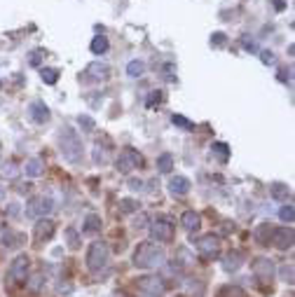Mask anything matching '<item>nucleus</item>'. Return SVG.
I'll return each instance as SVG.
<instances>
[{
  "instance_id": "obj_1",
  "label": "nucleus",
  "mask_w": 295,
  "mask_h": 297,
  "mask_svg": "<svg viewBox=\"0 0 295 297\" xmlns=\"http://www.w3.org/2000/svg\"><path fill=\"white\" fill-rule=\"evenodd\" d=\"M167 262V253L162 246L152 241H143L138 243V248L134 253V264L138 269H157Z\"/></svg>"
},
{
  "instance_id": "obj_2",
  "label": "nucleus",
  "mask_w": 295,
  "mask_h": 297,
  "mask_svg": "<svg viewBox=\"0 0 295 297\" xmlns=\"http://www.w3.org/2000/svg\"><path fill=\"white\" fill-rule=\"evenodd\" d=\"M59 148H61V154L66 162L71 164H78L82 159V141L78 131H73V129H61V134H59Z\"/></svg>"
},
{
  "instance_id": "obj_3",
  "label": "nucleus",
  "mask_w": 295,
  "mask_h": 297,
  "mask_svg": "<svg viewBox=\"0 0 295 297\" xmlns=\"http://www.w3.org/2000/svg\"><path fill=\"white\" fill-rule=\"evenodd\" d=\"M108 258H110V248H108V243L94 241L89 246V251H87V258H84V262H87V269L94 271V274H98L101 269H106Z\"/></svg>"
},
{
  "instance_id": "obj_4",
  "label": "nucleus",
  "mask_w": 295,
  "mask_h": 297,
  "mask_svg": "<svg viewBox=\"0 0 295 297\" xmlns=\"http://www.w3.org/2000/svg\"><path fill=\"white\" fill-rule=\"evenodd\" d=\"M115 166L120 173H131L134 169H141V166H143V154L138 152V150H134V148H125V150L120 152V157H117Z\"/></svg>"
},
{
  "instance_id": "obj_5",
  "label": "nucleus",
  "mask_w": 295,
  "mask_h": 297,
  "mask_svg": "<svg viewBox=\"0 0 295 297\" xmlns=\"http://www.w3.org/2000/svg\"><path fill=\"white\" fill-rule=\"evenodd\" d=\"M54 211V199L47 197V194H38V197H31L26 204V216L28 218H45Z\"/></svg>"
},
{
  "instance_id": "obj_6",
  "label": "nucleus",
  "mask_w": 295,
  "mask_h": 297,
  "mask_svg": "<svg viewBox=\"0 0 295 297\" xmlns=\"http://www.w3.org/2000/svg\"><path fill=\"white\" fill-rule=\"evenodd\" d=\"M136 286L148 297H164V293H167V283H164L160 276H150V274H148V276H138V279H136Z\"/></svg>"
},
{
  "instance_id": "obj_7",
  "label": "nucleus",
  "mask_w": 295,
  "mask_h": 297,
  "mask_svg": "<svg viewBox=\"0 0 295 297\" xmlns=\"http://www.w3.org/2000/svg\"><path fill=\"white\" fill-rule=\"evenodd\" d=\"M150 229V236L152 241H160V243H169L173 239V225H171L169 218H157L155 223L148 225Z\"/></svg>"
},
{
  "instance_id": "obj_8",
  "label": "nucleus",
  "mask_w": 295,
  "mask_h": 297,
  "mask_svg": "<svg viewBox=\"0 0 295 297\" xmlns=\"http://www.w3.org/2000/svg\"><path fill=\"white\" fill-rule=\"evenodd\" d=\"M197 251L204 260H213L215 255L220 253V236L218 234H204L197 239Z\"/></svg>"
},
{
  "instance_id": "obj_9",
  "label": "nucleus",
  "mask_w": 295,
  "mask_h": 297,
  "mask_svg": "<svg viewBox=\"0 0 295 297\" xmlns=\"http://www.w3.org/2000/svg\"><path fill=\"white\" fill-rule=\"evenodd\" d=\"M28 267H31V260H28L26 253H21V255H17L14 260H12V264H9V279L14 281V283H24V281L28 279Z\"/></svg>"
},
{
  "instance_id": "obj_10",
  "label": "nucleus",
  "mask_w": 295,
  "mask_h": 297,
  "mask_svg": "<svg viewBox=\"0 0 295 297\" xmlns=\"http://www.w3.org/2000/svg\"><path fill=\"white\" fill-rule=\"evenodd\" d=\"M293 241H295V234H293V227H277L272 229V236H269V243L277 246L279 251H288L293 248Z\"/></svg>"
},
{
  "instance_id": "obj_11",
  "label": "nucleus",
  "mask_w": 295,
  "mask_h": 297,
  "mask_svg": "<svg viewBox=\"0 0 295 297\" xmlns=\"http://www.w3.org/2000/svg\"><path fill=\"white\" fill-rule=\"evenodd\" d=\"M253 276L260 281V283H269V281L274 279V260H269V258H258V260L253 262Z\"/></svg>"
},
{
  "instance_id": "obj_12",
  "label": "nucleus",
  "mask_w": 295,
  "mask_h": 297,
  "mask_svg": "<svg viewBox=\"0 0 295 297\" xmlns=\"http://www.w3.org/2000/svg\"><path fill=\"white\" fill-rule=\"evenodd\" d=\"M84 75H89V80H94V82H106L108 77H110V66H108V63H101V61H91L89 66H87Z\"/></svg>"
},
{
  "instance_id": "obj_13",
  "label": "nucleus",
  "mask_w": 295,
  "mask_h": 297,
  "mask_svg": "<svg viewBox=\"0 0 295 297\" xmlns=\"http://www.w3.org/2000/svg\"><path fill=\"white\" fill-rule=\"evenodd\" d=\"M28 117L33 119L36 124H45V122H49V108H47L42 101H33L31 106H28Z\"/></svg>"
},
{
  "instance_id": "obj_14",
  "label": "nucleus",
  "mask_w": 295,
  "mask_h": 297,
  "mask_svg": "<svg viewBox=\"0 0 295 297\" xmlns=\"http://www.w3.org/2000/svg\"><path fill=\"white\" fill-rule=\"evenodd\" d=\"M190 187H192V183H190L185 176H173V178L169 180V192L173 197H185L190 192Z\"/></svg>"
},
{
  "instance_id": "obj_15",
  "label": "nucleus",
  "mask_w": 295,
  "mask_h": 297,
  "mask_svg": "<svg viewBox=\"0 0 295 297\" xmlns=\"http://www.w3.org/2000/svg\"><path fill=\"white\" fill-rule=\"evenodd\" d=\"M54 236V223L49 218H38L36 223V239L38 241H47Z\"/></svg>"
},
{
  "instance_id": "obj_16",
  "label": "nucleus",
  "mask_w": 295,
  "mask_h": 297,
  "mask_svg": "<svg viewBox=\"0 0 295 297\" xmlns=\"http://www.w3.org/2000/svg\"><path fill=\"white\" fill-rule=\"evenodd\" d=\"M180 225L185 227L188 232H195V229H199V225H202V216H199L197 211H185V213L180 216Z\"/></svg>"
},
{
  "instance_id": "obj_17",
  "label": "nucleus",
  "mask_w": 295,
  "mask_h": 297,
  "mask_svg": "<svg viewBox=\"0 0 295 297\" xmlns=\"http://www.w3.org/2000/svg\"><path fill=\"white\" fill-rule=\"evenodd\" d=\"M242 262H244V253L242 251H232V253H227V255H225L223 269L225 271H237L239 267H242Z\"/></svg>"
},
{
  "instance_id": "obj_18",
  "label": "nucleus",
  "mask_w": 295,
  "mask_h": 297,
  "mask_svg": "<svg viewBox=\"0 0 295 297\" xmlns=\"http://www.w3.org/2000/svg\"><path fill=\"white\" fill-rule=\"evenodd\" d=\"M24 171H26L28 178H38V176H42V171H45V164H42L40 157H31L26 162V166H24Z\"/></svg>"
},
{
  "instance_id": "obj_19",
  "label": "nucleus",
  "mask_w": 295,
  "mask_h": 297,
  "mask_svg": "<svg viewBox=\"0 0 295 297\" xmlns=\"http://www.w3.org/2000/svg\"><path fill=\"white\" fill-rule=\"evenodd\" d=\"M98 229H101V218L96 213H89V216L84 218V227H82V232L84 234H96Z\"/></svg>"
},
{
  "instance_id": "obj_20",
  "label": "nucleus",
  "mask_w": 295,
  "mask_h": 297,
  "mask_svg": "<svg viewBox=\"0 0 295 297\" xmlns=\"http://www.w3.org/2000/svg\"><path fill=\"white\" fill-rule=\"evenodd\" d=\"M215 297H249V295H246V290H244L242 286H232V283H230V286H223V288L218 290Z\"/></svg>"
},
{
  "instance_id": "obj_21",
  "label": "nucleus",
  "mask_w": 295,
  "mask_h": 297,
  "mask_svg": "<svg viewBox=\"0 0 295 297\" xmlns=\"http://www.w3.org/2000/svg\"><path fill=\"white\" fill-rule=\"evenodd\" d=\"M269 236H272V227L269 225H258V229L253 232V239H255L260 246H269Z\"/></svg>"
},
{
  "instance_id": "obj_22",
  "label": "nucleus",
  "mask_w": 295,
  "mask_h": 297,
  "mask_svg": "<svg viewBox=\"0 0 295 297\" xmlns=\"http://www.w3.org/2000/svg\"><path fill=\"white\" fill-rule=\"evenodd\" d=\"M272 197L277 199V201H288L291 199V187L284 185V183H274L272 185Z\"/></svg>"
},
{
  "instance_id": "obj_23",
  "label": "nucleus",
  "mask_w": 295,
  "mask_h": 297,
  "mask_svg": "<svg viewBox=\"0 0 295 297\" xmlns=\"http://www.w3.org/2000/svg\"><path fill=\"white\" fill-rule=\"evenodd\" d=\"M108 47H110V42H108V37H103V36H96L94 40H91V45H89V49L94 52V54H106L108 52Z\"/></svg>"
},
{
  "instance_id": "obj_24",
  "label": "nucleus",
  "mask_w": 295,
  "mask_h": 297,
  "mask_svg": "<svg viewBox=\"0 0 295 297\" xmlns=\"http://www.w3.org/2000/svg\"><path fill=\"white\" fill-rule=\"evenodd\" d=\"M171 169H173V157H171L169 152H164L157 157V171L160 173H171Z\"/></svg>"
},
{
  "instance_id": "obj_25",
  "label": "nucleus",
  "mask_w": 295,
  "mask_h": 297,
  "mask_svg": "<svg viewBox=\"0 0 295 297\" xmlns=\"http://www.w3.org/2000/svg\"><path fill=\"white\" fill-rule=\"evenodd\" d=\"M143 73H145V63L143 61L134 59V61L126 63V75H129V77H141Z\"/></svg>"
},
{
  "instance_id": "obj_26",
  "label": "nucleus",
  "mask_w": 295,
  "mask_h": 297,
  "mask_svg": "<svg viewBox=\"0 0 295 297\" xmlns=\"http://www.w3.org/2000/svg\"><path fill=\"white\" fill-rule=\"evenodd\" d=\"M211 150L220 157V162H227V159H230V145L223 143V141H215V143L211 145Z\"/></svg>"
},
{
  "instance_id": "obj_27",
  "label": "nucleus",
  "mask_w": 295,
  "mask_h": 297,
  "mask_svg": "<svg viewBox=\"0 0 295 297\" xmlns=\"http://www.w3.org/2000/svg\"><path fill=\"white\" fill-rule=\"evenodd\" d=\"M40 77L45 84H56L59 82V71L56 68H40Z\"/></svg>"
},
{
  "instance_id": "obj_28",
  "label": "nucleus",
  "mask_w": 295,
  "mask_h": 297,
  "mask_svg": "<svg viewBox=\"0 0 295 297\" xmlns=\"http://www.w3.org/2000/svg\"><path fill=\"white\" fill-rule=\"evenodd\" d=\"M279 218H281V223H288V225H293V220H295V208H293V204H286V206H281V211H279Z\"/></svg>"
},
{
  "instance_id": "obj_29",
  "label": "nucleus",
  "mask_w": 295,
  "mask_h": 297,
  "mask_svg": "<svg viewBox=\"0 0 295 297\" xmlns=\"http://www.w3.org/2000/svg\"><path fill=\"white\" fill-rule=\"evenodd\" d=\"M171 122L176 126H180V129H185V131H192V129H195V122L188 117H183V115H171Z\"/></svg>"
},
{
  "instance_id": "obj_30",
  "label": "nucleus",
  "mask_w": 295,
  "mask_h": 297,
  "mask_svg": "<svg viewBox=\"0 0 295 297\" xmlns=\"http://www.w3.org/2000/svg\"><path fill=\"white\" fill-rule=\"evenodd\" d=\"M138 206H141V204H138L136 199H120V211H122V213H136Z\"/></svg>"
},
{
  "instance_id": "obj_31",
  "label": "nucleus",
  "mask_w": 295,
  "mask_h": 297,
  "mask_svg": "<svg viewBox=\"0 0 295 297\" xmlns=\"http://www.w3.org/2000/svg\"><path fill=\"white\" fill-rule=\"evenodd\" d=\"M279 276H281V281L284 283H288V286H293V264H281L279 267Z\"/></svg>"
},
{
  "instance_id": "obj_32",
  "label": "nucleus",
  "mask_w": 295,
  "mask_h": 297,
  "mask_svg": "<svg viewBox=\"0 0 295 297\" xmlns=\"http://www.w3.org/2000/svg\"><path fill=\"white\" fill-rule=\"evenodd\" d=\"M19 241H21V236L14 234L12 229H7V232H2V243H5L7 248H17Z\"/></svg>"
},
{
  "instance_id": "obj_33",
  "label": "nucleus",
  "mask_w": 295,
  "mask_h": 297,
  "mask_svg": "<svg viewBox=\"0 0 295 297\" xmlns=\"http://www.w3.org/2000/svg\"><path fill=\"white\" fill-rule=\"evenodd\" d=\"M66 239H68V248H71V251H78V248H80V236H78V232H75L73 227L66 229Z\"/></svg>"
},
{
  "instance_id": "obj_34",
  "label": "nucleus",
  "mask_w": 295,
  "mask_h": 297,
  "mask_svg": "<svg viewBox=\"0 0 295 297\" xmlns=\"http://www.w3.org/2000/svg\"><path fill=\"white\" fill-rule=\"evenodd\" d=\"M162 99H164V91H160V89L150 91V96L145 99V108H155V106H160Z\"/></svg>"
},
{
  "instance_id": "obj_35",
  "label": "nucleus",
  "mask_w": 295,
  "mask_h": 297,
  "mask_svg": "<svg viewBox=\"0 0 295 297\" xmlns=\"http://www.w3.org/2000/svg\"><path fill=\"white\" fill-rule=\"evenodd\" d=\"M150 225V218H148V213H138L134 220V229H145V227Z\"/></svg>"
},
{
  "instance_id": "obj_36",
  "label": "nucleus",
  "mask_w": 295,
  "mask_h": 297,
  "mask_svg": "<svg viewBox=\"0 0 295 297\" xmlns=\"http://www.w3.org/2000/svg\"><path fill=\"white\" fill-rule=\"evenodd\" d=\"M176 258H178V260H183V264H185V267H190V264L195 262V258H192V255L188 253V248H178Z\"/></svg>"
},
{
  "instance_id": "obj_37",
  "label": "nucleus",
  "mask_w": 295,
  "mask_h": 297,
  "mask_svg": "<svg viewBox=\"0 0 295 297\" xmlns=\"http://www.w3.org/2000/svg\"><path fill=\"white\" fill-rule=\"evenodd\" d=\"M225 42H227V36H225V33H220V31L211 36V47H223Z\"/></svg>"
},
{
  "instance_id": "obj_38",
  "label": "nucleus",
  "mask_w": 295,
  "mask_h": 297,
  "mask_svg": "<svg viewBox=\"0 0 295 297\" xmlns=\"http://www.w3.org/2000/svg\"><path fill=\"white\" fill-rule=\"evenodd\" d=\"M42 56H45V49H36V52H31V59H28V61H31V66H40V63H42Z\"/></svg>"
},
{
  "instance_id": "obj_39",
  "label": "nucleus",
  "mask_w": 295,
  "mask_h": 297,
  "mask_svg": "<svg viewBox=\"0 0 295 297\" xmlns=\"http://www.w3.org/2000/svg\"><path fill=\"white\" fill-rule=\"evenodd\" d=\"M78 122H80V126L84 129V131H94V119L87 117V115H80L78 117Z\"/></svg>"
},
{
  "instance_id": "obj_40",
  "label": "nucleus",
  "mask_w": 295,
  "mask_h": 297,
  "mask_svg": "<svg viewBox=\"0 0 295 297\" xmlns=\"http://www.w3.org/2000/svg\"><path fill=\"white\" fill-rule=\"evenodd\" d=\"M242 45L246 52H258V45H255V40H251V36H244L242 37Z\"/></svg>"
},
{
  "instance_id": "obj_41",
  "label": "nucleus",
  "mask_w": 295,
  "mask_h": 297,
  "mask_svg": "<svg viewBox=\"0 0 295 297\" xmlns=\"http://www.w3.org/2000/svg\"><path fill=\"white\" fill-rule=\"evenodd\" d=\"M260 61L265 63V66H272V63L277 61V56H274V52H260Z\"/></svg>"
},
{
  "instance_id": "obj_42",
  "label": "nucleus",
  "mask_w": 295,
  "mask_h": 297,
  "mask_svg": "<svg viewBox=\"0 0 295 297\" xmlns=\"http://www.w3.org/2000/svg\"><path fill=\"white\" fill-rule=\"evenodd\" d=\"M40 286H42V276H40V274H36L33 279L28 281V288L33 290V293H36V290H40Z\"/></svg>"
},
{
  "instance_id": "obj_43",
  "label": "nucleus",
  "mask_w": 295,
  "mask_h": 297,
  "mask_svg": "<svg viewBox=\"0 0 295 297\" xmlns=\"http://www.w3.org/2000/svg\"><path fill=\"white\" fill-rule=\"evenodd\" d=\"M279 82H291V68H286V66H281L279 68Z\"/></svg>"
},
{
  "instance_id": "obj_44",
  "label": "nucleus",
  "mask_w": 295,
  "mask_h": 297,
  "mask_svg": "<svg viewBox=\"0 0 295 297\" xmlns=\"http://www.w3.org/2000/svg\"><path fill=\"white\" fill-rule=\"evenodd\" d=\"M2 176H5V178H14V176H17V166H14L12 162L5 164V169H2Z\"/></svg>"
},
{
  "instance_id": "obj_45",
  "label": "nucleus",
  "mask_w": 295,
  "mask_h": 297,
  "mask_svg": "<svg viewBox=\"0 0 295 297\" xmlns=\"http://www.w3.org/2000/svg\"><path fill=\"white\" fill-rule=\"evenodd\" d=\"M94 162H96V164H106L108 162V154L101 152V150L96 148V150H94Z\"/></svg>"
},
{
  "instance_id": "obj_46",
  "label": "nucleus",
  "mask_w": 295,
  "mask_h": 297,
  "mask_svg": "<svg viewBox=\"0 0 295 297\" xmlns=\"http://www.w3.org/2000/svg\"><path fill=\"white\" fill-rule=\"evenodd\" d=\"M164 73H167V80H176V75H173V73H176L173 63H167V66H164Z\"/></svg>"
},
{
  "instance_id": "obj_47",
  "label": "nucleus",
  "mask_w": 295,
  "mask_h": 297,
  "mask_svg": "<svg viewBox=\"0 0 295 297\" xmlns=\"http://www.w3.org/2000/svg\"><path fill=\"white\" fill-rule=\"evenodd\" d=\"M129 187H131V189H136V192H138V189H143V180L131 178V180H129Z\"/></svg>"
},
{
  "instance_id": "obj_48",
  "label": "nucleus",
  "mask_w": 295,
  "mask_h": 297,
  "mask_svg": "<svg viewBox=\"0 0 295 297\" xmlns=\"http://www.w3.org/2000/svg\"><path fill=\"white\" fill-rule=\"evenodd\" d=\"M272 5H274L277 12H284V9H286V0H272Z\"/></svg>"
},
{
  "instance_id": "obj_49",
  "label": "nucleus",
  "mask_w": 295,
  "mask_h": 297,
  "mask_svg": "<svg viewBox=\"0 0 295 297\" xmlns=\"http://www.w3.org/2000/svg\"><path fill=\"white\" fill-rule=\"evenodd\" d=\"M73 290V286H68V283H59L56 286V293H71Z\"/></svg>"
},
{
  "instance_id": "obj_50",
  "label": "nucleus",
  "mask_w": 295,
  "mask_h": 297,
  "mask_svg": "<svg viewBox=\"0 0 295 297\" xmlns=\"http://www.w3.org/2000/svg\"><path fill=\"white\" fill-rule=\"evenodd\" d=\"M7 213H9V216H17V213H19V208H17V204H9V208H7Z\"/></svg>"
},
{
  "instance_id": "obj_51",
  "label": "nucleus",
  "mask_w": 295,
  "mask_h": 297,
  "mask_svg": "<svg viewBox=\"0 0 295 297\" xmlns=\"http://www.w3.org/2000/svg\"><path fill=\"white\" fill-rule=\"evenodd\" d=\"M2 197H5V189H2V187H0V199H2Z\"/></svg>"
}]
</instances>
